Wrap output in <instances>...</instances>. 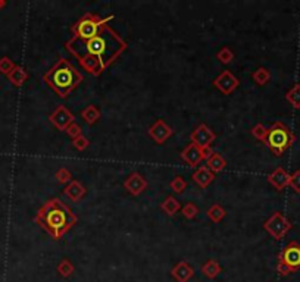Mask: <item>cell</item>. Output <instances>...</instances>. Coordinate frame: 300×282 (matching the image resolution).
<instances>
[{
    "mask_svg": "<svg viewBox=\"0 0 300 282\" xmlns=\"http://www.w3.org/2000/svg\"><path fill=\"white\" fill-rule=\"evenodd\" d=\"M65 47L87 74L99 77L127 50V41L113 28L106 25L93 38H69Z\"/></svg>",
    "mask_w": 300,
    "mask_h": 282,
    "instance_id": "6da1fadb",
    "label": "cell"
},
{
    "mask_svg": "<svg viewBox=\"0 0 300 282\" xmlns=\"http://www.w3.org/2000/svg\"><path fill=\"white\" fill-rule=\"evenodd\" d=\"M78 218L72 209L59 199L47 200L35 215V222L53 240H60L75 224Z\"/></svg>",
    "mask_w": 300,
    "mask_h": 282,
    "instance_id": "7a4b0ae2",
    "label": "cell"
},
{
    "mask_svg": "<svg viewBox=\"0 0 300 282\" xmlns=\"http://www.w3.org/2000/svg\"><path fill=\"white\" fill-rule=\"evenodd\" d=\"M82 79V74L68 59H59V62L43 75V81L62 99L68 97Z\"/></svg>",
    "mask_w": 300,
    "mask_h": 282,
    "instance_id": "3957f363",
    "label": "cell"
},
{
    "mask_svg": "<svg viewBox=\"0 0 300 282\" xmlns=\"http://www.w3.org/2000/svg\"><path fill=\"white\" fill-rule=\"evenodd\" d=\"M296 141V135L293 131L281 121L274 122L268 128V137L265 144L274 153V156H283Z\"/></svg>",
    "mask_w": 300,
    "mask_h": 282,
    "instance_id": "277c9868",
    "label": "cell"
},
{
    "mask_svg": "<svg viewBox=\"0 0 300 282\" xmlns=\"http://www.w3.org/2000/svg\"><path fill=\"white\" fill-rule=\"evenodd\" d=\"M113 18H115L113 15L103 18V16H99L94 13H85L71 26V31H72L74 37H77L80 40H88V38L96 37L108 25V22L112 21Z\"/></svg>",
    "mask_w": 300,
    "mask_h": 282,
    "instance_id": "5b68a950",
    "label": "cell"
},
{
    "mask_svg": "<svg viewBox=\"0 0 300 282\" xmlns=\"http://www.w3.org/2000/svg\"><path fill=\"white\" fill-rule=\"evenodd\" d=\"M300 269V244L298 241H290L278 256L277 271L281 277L298 272Z\"/></svg>",
    "mask_w": 300,
    "mask_h": 282,
    "instance_id": "8992f818",
    "label": "cell"
},
{
    "mask_svg": "<svg viewBox=\"0 0 300 282\" xmlns=\"http://www.w3.org/2000/svg\"><path fill=\"white\" fill-rule=\"evenodd\" d=\"M293 228V224L281 213V212H274L264 224V230L274 238V240H281L284 238L289 231Z\"/></svg>",
    "mask_w": 300,
    "mask_h": 282,
    "instance_id": "52a82bcc",
    "label": "cell"
},
{
    "mask_svg": "<svg viewBox=\"0 0 300 282\" xmlns=\"http://www.w3.org/2000/svg\"><path fill=\"white\" fill-rule=\"evenodd\" d=\"M212 149L208 147V149H200L199 146L190 143L181 153V159L191 168H196L197 165H200V162L203 159H209V156L212 154Z\"/></svg>",
    "mask_w": 300,
    "mask_h": 282,
    "instance_id": "ba28073f",
    "label": "cell"
},
{
    "mask_svg": "<svg viewBox=\"0 0 300 282\" xmlns=\"http://www.w3.org/2000/svg\"><path fill=\"white\" fill-rule=\"evenodd\" d=\"M49 119H50V122L53 124V127H56L59 131H66V128H68L71 124L75 122L74 113H72L66 106H63V104L57 106V107L53 110V113L49 116Z\"/></svg>",
    "mask_w": 300,
    "mask_h": 282,
    "instance_id": "9c48e42d",
    "label": "cell"
},
{
    "mask_svg": "<svg viewBox=\"0 0 300 282\" xmlns=\"http://www.w3.org/2000/svg\"><path fill=\"white\" fill-rule=\"evenodd\" d=\"M240 81L239 78L230 71V69H225L222 71L215 79H214V87L217 90H219L222 94H231L237 87H239Z\"/></svg>",
    "mask_w": 300,
    "mask_h": 282,
    "instance_id": "30bf717a",
    "label": "cell"
},
{
    "mask_svg": "<svg viewBox=\"0 0 300 282\" xmlns=\"http://www.w3.org/2000/svg\"><path fill=\"white\" fill-rule=\"evenodd\" d=\"M217 135L215 132L205 124H200L191 134H190V140L193 144L199 146L200 149H208L211 147V144L215 141Z\"/></svg>",
    "mask_w": 300,
    "mask_h": 282,
    "instance_id": "8fae6325",
    "label": "cell"
},
{
    "mask_svg": "<svg viewBox=\"0 0 300 282\" xmlns=\"http://www.w3.org/2000/svg\"><path fill=\"white\" fill-rule=\"evenodd\" d=\"M172 132H174V129H172L165 121H162V119H158V121L149 128V135H150V137L153 138V141L158 143V144L165 143V141L172 135Z\"/></svg>",
    "mask_w": 300,
    "mask_h": 282,
    "instance_id": "7c38bea8",
    "label": "cell"
},
{
    "mask_svg": "<svg viewBox=\"0 0 300 282\" xmlns=\"http://www.w3.org/2000/svg\"><path fill=\"white\" fill-rule=\"evenodd\" d=\"M124 187L127 188V191L133 196H138L141 194L146 188H147V181L144 179L143 175H140L138 172H133L130 174V177L125 179Z\"/></svg>",
    "mask_w": 300,
    "mask_h": 282,
    "instance_id": "4fadbf2b",
    "label": "cell"
},
{
    "mask_svg": "<svg viewBox=\"0 0 300 282\" xmlns=\"http://www.w3.org/2000/svg\"><path fill=\"white\" fill-rule=\"evenodd\" d=\"M268 182L278 191L284 190L286 187H289L290 182V174L284 169V168H277L274 169L270 175H268Z\"/></svg>",
    "mask_w": 300,
    "mask_h": 282,
    "instance_id": "5bb4252c",
    "label": "cell"
},
{
    "mask_svg": "<svg viewBox=\"0 0 300 282\" xmlns=\"http://www.w3.org/2000/svg\"><path fill=\"white\" fill-rule=\"evenodd\" d=\"M87 190L85 187L77 181V179H72L69 184H66V187L63 188V194L71 200V202H80L84 196H85Z\"/></svg>",
    "mask_w": 300,
    "mask_h": 282,
    "instance_id": "9a60e30c",
    "label": "cell"
},
{
    "mask_svg": "<svg viewBox=\"0 0 300 282\" xmlns=\"http://www.w3.org/2000/svg\"><path fill=\"white\" fill-rule=\"evenodd\" d=\"M191 179H193L200 188H206V187H209V184H212V181L215 179V174H214L208 166H200L196 172H193Z\"/></svg>",
    "mask_w": 300,
    "mask_h": 282,
    "instance_id": "2e32d148",
    "label": "cell"
},
{
    "mask_svg": "<svg viewBox=\"0 0 300 282\" xmlns=\"http://www.w3.org/2000/svg\"><path fill=\"white\" fill-rule=\"evenodd\" d=\"M171 275L178 282H189L193 278V275H194V269H193L187 262H180V263L172 269Z\"/></svg>",
    "mask_w": 300,
    "mask_h": 282,
    "instance_id": "e0dca14e",
    "label": "cell"
},
{
    "mask_svg": "<svg viewBox=\"0 0 300 282\" xmlns=\"http://www.w3.org/2000/svg\"><path fill=\"white\" fill-rule=\"evenodd\" d=\"M206 163H208V168L214 174H218V172L224 171L225 166H227V160L219 153H215V152L209 156V159H206Z\"/></svg>",
    "mask_w": 300,
    "mask_h": 282,
    "instance_id": "ac0fdd59",
    "label": "cell"
},
{
    "mask_svg": "<svg viewBox=\"0 0 300 282\" xmlns=\"http://www.w3.org/2000/svg\"><path fill=\"white\" fill-rule=\"evenodd\" d=\"M7 78H9V81H10L13 85L21 87V85L27 81L28 74H27V71H25L22 66H15V68L12 69V72L7 75Z\"/></svg>",
    "mask_w": 300,
    "mask_h": 282,
    "instance_id": "d6986e66",
    "label": "cell"
},
{
    "mask_svg": "<svg viewBox=\"0 0 300 282\" xmlns=\"http://www.w3.org/2000/svg\"><path fill=\"white\" fill-rule=\"evenodd\" d=\"M81 118H82L88 125H93V124H96V122L100 119V110L97 109V106H94V104H88L87 107L82 109V112H81Z\"/></svg>",
    "mask_w": 300,
    "mask_h": 282,
    "instance_id": "ffe728a7",
    "label": "cell"
},
{
    "mask_svg": "<svg viewBox=\"0 0 300 282\" xmlns=\"http://www.w3.org/2000/svg\"><path fill=\"white\" fill-rule=\"evenodd\" d=\"M161 209H162L168 216H174V215L181 209V206H180V202H178L174 196H168V197L164 200V203L161 205Z\"/></svg>",
    "mask_w": 300,
    "mask_h": 282,
    "instance_id": "44dd1931",
    "label": "cell"
},
{
    "mask_svg": "<svg viewBox=\"0 0 300 282\" xmlns=\"http://www.w3.org/2000/svg\"><path fill=\"white\" fill-rule=\"evenodd\" d=\"M202 272L206 278L214 280L215 277H218V274L221 272V266L217 260H208L203 266H202Z\"/></svg>",
    "mask_w": 300,
    "mask_h": 282,
    "instance_id": "7402d4cb",
    "label": "cell"
},
{
    "mask_svg": "<svg viewBox=\"0 0 300 282\" xmlns=\"http://www.w3.org/2000/svg\"><path fill=\"white\" fill-rule=\"evenodd\" d=\"M206 215H208V218H209L212 222L218 224V222H221V221L225 218L227 212H225V209H224L221 205H214V206H211V207L208 209Z\"/></svg>",
    "mask_w": 300,
    "mask_h": 282,
    "instance_id": "603a6c76",
    "label": "cell"
},
{
    "mask_svg": "<svg viewBox=\"0 0 300 282\" xmlns=\"http://www.w3.org/2000/svg\"><path fill=\"white\" fill-rule=\"evenodd\" d=\"M286 100L295 107V109H300V84L296 82L286 94Z\"/></svg>",
    "mask_w": 300,
    "mask_h": 282,
    "instance_id": "cb8c5ba5",
    "label": "cell"
},
{
    "mask_svg": "<svg viewBox=\"0 0 300 282\" xmlns=\"http://www.w3.org/2000/svg\"><path fill=\"white\" fill-rule=\"evenodd\" d=\"M252 79L258 84V85H265L268 84V81L271 79V74L267 68L261 66L258 68L253 74H252Z\"/></svg>",
    "mask_w": 300,
    "mask_h": 282,
    "instance_id": "d4e9b609",
    "label": "cell"
},
{
    "mask_svg": "<svg viewBox=\"0 0 300 282\" xmlns=\"http://www.w3.org/2000/svg\"><path fill=\"white\" fill-rule=\"evenodd\" d=\"M74 271H75V269H74V265H72V262L68 260V259L60 260L59 265H57V272H59V275L63 277V278L71 277V275L74 274Z\"/></svg>",
    "mask_w": 300,
    "mask_h": 282,
    "instance_id": "484cf974",
    "label": "cell"
},
{
    "mask_svg": "<svg viewBox=\"0 0 300 282\" xmlns=\"http://www.w3.org/2000/svg\"><path fill=\"white\" fill-rule=\"evenodd\" d=\"M169 187H171V190H172L174 193L181 194V193H184L186 188H187V181H186L183 177H175V178L169 182Z\"/></svg>",
    "mask_w": 300,
    "mask_h": 282,
    "instance_id": "4316f807",
    "label": "cell"
},
{
    "mask_svg": "<svg viewBox=\"0 0 300 282\" xmlns=\"http://www.w3.org/2000/svg\"><path fill=\"white\" fill-rule=\"evenodd\" d=\"M252 135L259 140V141H267V137H268V128L264 125V124H256L253 128H252Z\"/></svg>",
    "mask_w": 300,
    "mask_h": 282,
    "instance_id": "83f0119b",
    "label": "cell"
},
{
    "mask_svg": "<svg viewBox=\"0 0 300 282\" xmlns=\"http://www.w3.org/2000/svg\"><path fill=\"white\" fill-rule=\"evenodd\" d=\"M217 57H218V60L221 62V63H231L233 60H234V53H233V50L230 49V47H224V49H221L218 53H217Z\"/></svg>",
    "mask_w": 300,
    "mask_h": 282,
    "instance_id": "f1b7e54d",
    "label": "cell"
},
{
    "mask_svg": "<svg viewBox=\"0 0 300 282\" xmlns=\"http://www.w3.org/2000/svg\"><path fill=\"white\" fill-rule=\"evenodd\" d=\"M181 213L186 219H194L199 213V207L194 203H187L181 207Z\"/></svg>",
    "mask_w": 300,
    "mask_h": 282,
    "instance_id": "f546056e",
    "label": "cell"
},
{
    "mask_svg": "<svg viewBox=\"0 0 300 282\" xmlns=\"http://www.w3.org/2000/svg\"><path fill=\"white\" fill-rule=\"evenodd\" d=\"M55 177H56L57 182H60V184H69V182H71V178H72L71 172H69L66 168H60V169L56 172Z\"/></svg>",
    "mask_w": 300,
    "mask_h": 282,
    "instance_id": "4dcf8cb0",
    "label": "cell"
},
{
    "mask_svg": "<svg viewBox=\"0 0 300 282\" xmlns=\"http://www.w3.org/2000/svg\"><path fill=\"white\" fill-rule=\"evenodd\" d=\"M15 66H16V65H15V63H13V62L9 59V57H6V56H4V57H1V59H0V72H1V74H4V75H9Z\"/></svg>",
    "mask_w": 300,
    "mask_h": 282,
    "instance_id": "1f68e13d",
    "label": "cell"
},
{
    "mask_svg": "<svg viewBox=\"0 0 300 282\" xmlns=\"http://www.w3.org/2000/svg\"><path fill=\"white\" fill-rule=\"evenodd\" d=\"M72 146H74L77 150L82 152V150H85V149L90 146V140H88L87 137H84V135H80V137H77V138L72 140Z\"/></svg>",
    "mask_w": 300,
    "mask_h": 282,
    "instance_id": "d6a6232c",
    "label": "cell"
},
{
    "mask_svg": "<svg viewBox=\"0 0 300 282\" xmlns=\"http://www.w3.org/2000/svg\"><path fill=\"white\" fill-rule=\"evenodd\" d=\"M289 187L293 188V191H296L298 194H300V169L295 171L292 175H290V182H289Z\"/></svg>",
    "mask_w": 300,
    "mask_h": 282,
    "instance_id": "836d02e7",
    "label": "cell"
},
{
    "mask_svg": "<svg viewBox=\"0 0 300 282\" xmlns=\"http://www.w3.org/2000/svg\"><path fill=\"white\" fill-rule=\"evenodd\" d=\"M72 140L74 138H77V137H80V135H82V132H81V127L77 124V122H74V124H71L68 128H66V131H65Z\"/></svg>",
    "mask_w": 300,
    "mask_h": 282,
    "instance_id": "e575fe53",
    "label": "cell"
},
{
    "mask_svg": "<svg viewBox=\"0 0 300 282\" xmlns=\"http://www.w3.org/2000/svg\"><path fill=\"white\" fill-rule=\"evenodd\" d=\"M4 4H6V3H4V1H3V0H0V9H1V7H3V6H4Z\"/></svg>",
    "mask_w": 300,
    "mask_h": 282,
    "instance_id": "d590c367",
    "label": "cell"
}]
</instances>
